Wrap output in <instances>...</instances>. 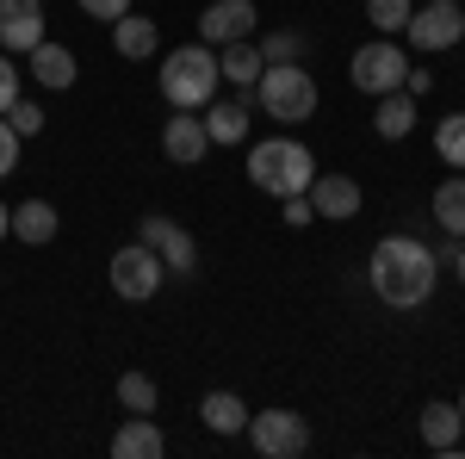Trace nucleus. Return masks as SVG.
Returning a JSON list of instances; mask_svg holds the SVG:
<instances>
[{
    "instance_id": "21",
    "label": "nucleus",
    "mask_w": 465,
    "mask_h": 459,
    "mask_svg": "<svg viewBox=\"0 0 465 459\" xmlns=\"http://www.w3.org/2000/svg\"><path fill=\"white\" fill-rule=\"evenodd\" d=\"M56 205H44V199H25V205H13V236L19 243H32V248H44L50 236H56Z\"/></svg>"
},
{
    "instance_id": "12",
    "label": "nucleus",
    "mask_w": 465,
    "mask_h": 459,
    "mask_svg": "<svg viewBox=\"0 0 465 459\" xmlns=\"http://www.w3.org/2000/svg\"><path fill=\"white\" fill-rule=\"evenodd\" d=\"M32 44H44V6L37 0H0V50L25 56Z\"/></svg>"
},
{
    "instance_id": "24",
    "label": "nucleus",
    "mask_w": 465,
    "mask_h": 459,
    "mask_svg": "<svg viewBox=\"0 0 465 459\" xmlns=\"http://www.w3.org/2000/svg\"><path fill=\"white\" fill-rule=\"evenodd\" d=\"M118 404H124V416H155L162 391H155L149 373H124V379H118Z\"/></svg>"
},
{
    "instance_id": "34",
    "label": "nucleus",
    "mask_w": 465,
    "mask_h": 459,
    "mask_svg": "<svg viewBox=\"0 0 465 459\" xmlns=\"http://www.w3.org/2000/svg\"><path fill=\"white\" fill-rule=\"evenodd\" d=\"M447 261H453V274H460V285H465V243H447Z\"/></svg>"
},
{
    "instance_id": "19",
    "label": "nucleus",
    "mask_w": 465,
    "mask_h": 459,
    "mask_svg": "<svg viewBox=\"0 0 465 459\" xmlns=\"http://www.w3.org/2000/svg\"><path fill=\"white\" fill-rule=\"evenodd\" d=\"M217 69H223V81H236V87H254L261 69H267V56H261V44L236 37V44H223V50H217Z\"/></svg>"
},
{
    "instance_id": "13",
    "label": "nucleus",
    "mask_w": 465,
    "mask_h": 459,
    "mask_svg": "<svg viewBox=\"0 0 465 459\" xmlns=\"http://www.w3.org/2000/svg\"><path fill=\"white\" fill-rule=\"evenodd\" d=\"M311 212L317 217H360V180L354 175H317L311 180Z\"/></svg>"
},
{
    "instance_id": "16",
    "label": "nucleus",
    "mask_w": 465,
    "mask_h": 459,
    "mask_svg": "<svg viewBox=\"0 0 465 459\" xmlns=\"http://www.w3.org/2000/svg\"><path fill=\"white\" fill-rule=\"evenodd\" d=\"M422 441H429L434 454H460V441H465V416H460V404L434 397L429 410H422Z\"/></svg>"
},
{
    "instance_id": "3",
    "label": "nucleus",
    "mask_w": 465,
    "mask_h": 459,
    "mask_svg": "<svg viewBox=\"0 0 465 459\" xmlns=\"http://www.w3.org/2000/svg\"><path fill=\"white\" fill-rule=\"evenodd\" d=\"M249 180L273 199H292V193H311L317 180V155L304 149L298 137H267L249 149Z\"/></svg>"
},
{
    "instance_id": "25",
    "label": "nucleus",
    "mask_w": 465,
    "mask_h": 459,
    "mask_svg": "<svg viewBox=\"0 0 465 459\" xmlns=\"http://www.w3.org/2000/svg\"><path fill=\"white\" fill-rule=\"evenodd\" d=\"M434 149H440L447 168H465V112H447V118L434 125Z\"/></svg>"
},
{
    "instance_id": "31",
    "label": "nucleus",
    "mask_w": 465,
    "mask_h": 459,
    "mask_svg": "<svg viewBox=\"0 0 465 459\" xmlns=\"http://www.w3.org/2000/svg\"><path fill=\"white\" fill-rule=\"evenodd\" d=\"M19 94H25V87H19V63H13V56H6V50H0V112L13 106V100H19Z\"/></svg>"
},
{
    "instance_id": "1",
    "label": "nucleus",
    "mask_w": 465,
    "mask_h": 459,
    "mask_svg": "<svg viewBox=\"0 0 465 459\" xmlns=\"http://www.w3.org/2000/svg\"><path fill=\"white\" fill-rule=\"evenodd\" d=\"M366 280H372V292H379L391 311H416V304L434 298L440 254H434L422 236H379V243H372V261H366Z\"/></svg>"
},
{
    "instance_id": "26",
    "label": "nucleus",
    "mask_w": 465,
    "mask_h": 459,
    "mask_svg": "<svg viewBox=\"0 0 465 459\" xmlns=\"http://www.w3.org/2000/svg\"><path fill=\"white\" fill-rule=\"evenodd\" d=\"M410 13H416L410 0H366V19H372V32H379V37H397L403 25H410Z\"/></svg>"
},
{
    "instance_id": "9",
    "label": "nucleus",
    "mask_w": 465,
    "mask_h": 459,
    "mask_svg": "<svg viewBox=\"0 0 465 459\" xmlns=\"http://www.w3.org/2000/svg\"><path fill=\"white\" fill-rule=\"evenodd\" d=\"M137 243H149L155 254H162L168 280H193V274H199V243H193V230L174 224V217H143Z\"/></svg>"
},
{
    "instance_id": "28",
    "label": "nucleus",
    "mask_w": 465,
    "mask_h": 459,
    "mask_svg": "<svg viewBox=\"0 0 465 459\" xmlns=\"http://www.w3.org/2000/svg\"><path fill=\"white\" fill-rule=\"evenodd\" d=\"M6 125H13V131H19V137H37V131H44V112H37L32 100H25V94H19V100H13V106H6Z\"/></svg>"
},
{
    "instance_id": "14",
    "label": "nucleus",
    "mask_w": 465,
    "mask_h": 459,
    "mask_svg": "<svg viewBox=\"0 0 465 459\" xmlns=\"http://www.w3.org/2000/svg\"><path fill=\"white\" fill-rule=\"evenodd\" d=\"M25 63H32V81L37 87H50V94H63V87H74V50L69 44H32L25 50Z\"/></svg>"
},
{
    "instance_id": "17",
    "label": "nucleus",
    "mask_w": 465,
    "mask_h": 459,
    "mask_svg": "<svg viewBox=\"0 0 465 459\" xmlns=\"http://www.w3.org/2000/svg\"><path fill=\"white\" fill-rule=\"evenodd\" d=\"M112 454H118V459H162V454H168V441H162L155 416H131V423L112 434Z\"/></svg>"
},
{
    "instance_id": "33",
    "label": "nucleus",
    "mask_w": 465,
    "mask_h": 459,
    "mask_svg": "<svg viewBox=\"0 0 465 459\" xmlns=\"http://www.w3.org/2000/svg\"><path fill=\"white\" fill-rule=\"evenodd\" d=\"M403 94H410V100H422V94H429V69H410V75H403Z\"/></svg>"
},
{
    "instance_id": "7",
    "label": "nucleus",
    "mask_w": 465,
    "mask_h": 459,
    "mask_svg": "<svg viewBox=\"0 0 465 459\" xmlns=\"http://www.w3.org/2000/svg\"><path fill=\"white\" fill-rule=\"evenodd\" d=\"M249 447L261 459H298L311 447V423L298 410H261V416H249Z\"/></svg>"
},
{
    "instance_id": "8",
    "label": "nucleus",
    "mask_w": 465,
    "mask_h": 459,
    "mask_svg": "<svg viewBox=\"0 0 465 459\" xmlns=\"http://www.w3.org/2000/svg\"><path fill=\"white\" fill-rule=\"evenodd\" d=\"M403 37H410V50H422V56L453 50V44L465 37V6H460V0H429L422 13H410Z\"/></svg>"
},
{
    "instance_id": "32",
    "label": "nucleus",
    "mask_w": 465,
    "mask_h": 459,
    "mask_svg": "<svg viewBox=\"0 0 465 459\" xmlns=\"http://www.w3.org/2000/svg\"><path fill=\"white\" fill-rule=\"evenodd\" d=\"M74 6H81V13H87V19H124V13H131V0H74Z\"/></svg>"
},
{
    "instance_id": "11",
    "label": "nucleus",
    "mask_w": 465,
    "mask_h": 459,
    "mask_svg": "<svg viewBox=\"0 0 465 459\" xmlns=\"http://www.w3.org/2000/svg\"><path fill=\"white\" fill-rule=\"evenodd\" d=\"M162 155H168L174 168H199V162L212 155V137H205V118H199V112H174V118L162 125Z\"/></svg>"
},
{
    "instance_id": "23",
    "label": "nucleus",
    "mask_w": 465,
    "mask_h": 459,
    "mask_svg": "<svg viewBox=\"0 0 465 459\" xmlns=\"http://www.w3.org/2000/svg\"><path fill=\"white\" fill-rule=\"evenodd\" d=\"M205 137H212V149H217V143H242V137H249V106H236V100H212V106H205Z\"/></svg>"
},
{
    "instance_id": "18",
    "label": "nucleus",
    "mask_w": 465,
    "mask_h": 459,
    "mask_svg": "<svg viewBox=\"0 0 465 459\" xmlns=\"http://www.w3.org/2000/svg\"><path fill=\"white\" fill-rule=\"evenodd\" d=\"M434 230H440L447 243H465V175L434 186Z\"/></svg>"
},
{
    "instance_id": "15",
    "label": "nucleus",
    "mask_w": 465,
    "mask_h": 459,
    "mask_svg": "<svg viewBox=\"0 0 465 459\" xmlns=\"http://www.w3.org/2000/svg\"><path fill=\"white\" fill-rule=\"evenodd\" d=\"M155 44H162V32H155L149 13H124V19H112V50H118L124 63H149Z\"/></svg>"
},
{
    "instance_id": "35",
    "label": "nucleus",
    "mask_w": 465,
    "mask_h": 459,
    "mask_svg": "<svg viewBox=\"0 0 465 459\" xmlns=\"http://www.w3.org/2000/svg\"><path fill=\"white\" fill-rule=\"evenodd\" d=\"M0 236H13V212L6 205H0Z\"/></svg>"
},
{
    "instance_id": "27",
    "label": "nucleus",
    "mask_w": 465,
    "mask_h": 459,
    "mask_svg": "<svg viewBox=\"0 0 465 459\" xmlns=\"http://www.w3.org/2000/svg\"><path fill=\"white\" fill-rule=\"evenodd\" d=\"M261 56H267V63H298V56H304V37L298 32H273L267 44H261Z\"/></svg>"
},
{
    "instance_id": "20",
    "label": "nucleus",
    "mask_w": 465,
    "mask_h": 459,
    "mask_svg": "<svg viewBox=\"0 0 465 459\" xmlns=\"http://www.w3.org/2000/svg\"><path fill=\"white\" fill-rule=\"evenodd\" d=\"M410 125H416V100L403 94V87H391V94H379V112H372V131L385 143L410 137Z\"/></svg>"
},
{
    "instance_id": "22",
    "label": "nucleus",
    "mask_w": 465,
    "mask_h": 459,
    "mask_svg": "<svg viewBox=\"0 0 465 459\" xmlns=\"http://www.w3.org/2000/svg\"><path fill=\"white\" fill-rule=\"evenodd\" d=\"M199 416H205L212 434H242V428H249V404H242L236 391H212V397L199 404Z\"/></svg>"
},
{
    "instance_id": "5",
    "label": "nucleus",
    "mask_w": 465,
    "mask_h": 459,
    "mask_svg": "<svg viewBox=\"0 0 465 459\" xmlns=\"http://www.w3.org/2000/svg\"><path fill=\"white\" fill-rule=\"evenodd\" d=\"M106 274H112V292H118V298H131V304H143V298H155V292L168 285V267H162V254H155L149 243L118 248Z\"/></svg>"
},
{
    "instance_id": "4",
    "label": "nucleus",
    "mask_w": 465,
    "mask_h": 459,
    "mask_svg": "<svg viewBox=\"0 0 465 459\" xmlns=\"http://www.w3.org/2000/svg\"><path fill=\"white\" fill-rule=\"evenodd\" d=\"M254 100L273 125H304V118H317V81L298 63H267L254 81Z\"/></svg>"
},
{
    "instance_id": "36",
    "label": "nucleus",
    "mask_w": 465,
    "mask_h": 459,
    "mask_svg": "<svg viewBox=\"0 0 465 459\" xmlns=\"http://www.w3.org/2000/svg\"><path fill=\"white\" fill-rule=\"evenodd\" d=\"M460 416H465V391H460Z\"/></svg>"
},
{
    "instance_id": "30",
    "label": "nucleus",
    "mask_w": 465,
    "mask_h": 459,
    "mask_svg": "<svg viewBox=\"0 0 465 459\" xmlns=\"http://www.w3.org/2000/svg\"><path fill=\"white\" fill-rule=\"evenodd\" d=\"M280 217H286L292 230H304V224H317V212H311V193H292V199H280Z\"/></svg>"
},
{
    "instance_id": "10",
    "label": "nucleus",
    "mask_w": 465,
    "mask_h": 459,
    "mask_svg": "<svg viewBox=\"0 0 465 459\" xmlns=\"http://www.w3.org/2000/svg\"><path fill=\"white\" fill-rule=\"evenodd\" d=\"M254 0H212L205 13H199V44H212V50H223V44H236V37H254Z\"/></svg>"
},
{
    "instance_id": "2",
    "label": "nucleus",
    "mask_w": 465,
    "mask_h": 459,
    "mask_svg": "<svg viewBox=\"0 0 465 459\" xmlns=\"http://www.w3.org/2000/svg\"><path fill=\"white\" fill-rule=\"evenodd\" d=\"M162 100L174 112H205L217 100V81H223V69H217V50L212 44H180V50H168L162 56Z\"/></svg>"
},
{
    "instance_id": "29",
    "label": "nucleus",
    "mask_w": 465,
    "mask_h": 459,
    "mask_svg": "<svg viewBox=\"0 0 465 459\" xmlns=\"http://www.w3.org/2000/svg\"><path fill=\"white\" fill-rule=\"evenodd\" d=\"M19 143H25V137H19V131L6 125V112H0V180L19 168Z\"/></svg>"
},
{
    "instance_id": "6",
    "label": "nucleus",
    "mask_w": 465,
    "mask_h": 459,
    "mask_svg": "<svg viewBox=\"0 0 465 459\" xmlns=\"http://www.w3.org/2000/svg\"><path fill=\"white\" fill-rule=\"evenodd\" d=\"M403 75H410V56L397 50V37H372V44H360L354 50V69H348V81H354L360 94H391V87H403Z\"/></svg>"
}]
</instances>
